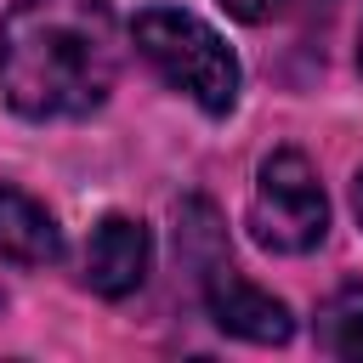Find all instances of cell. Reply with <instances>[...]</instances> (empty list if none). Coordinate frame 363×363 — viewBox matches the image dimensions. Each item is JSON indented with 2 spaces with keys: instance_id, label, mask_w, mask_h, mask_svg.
Here are the masks:
<instances>
[{
  "instance_id": "cell-11",
  "label": "cell",
  "mask_w": 363,
  "mask_h": 363,
  "mask_svg": "<svg viewBox=\"0 0 363 363\" xmlns=\"http://www.w3.org/2000/svg\"><path fill=\"white\" fill-rule=\"evenodd\" d=\"M0 306H6V295H0Z\"/></svg>"
},
{
  "instance_id": "cell-4",
  "label": "cell",
  "mask_w": 363,
  "mask_h": 363,
  "mask_svg": "<svg viewBox=\"0 0 363 363\" xmlns=\"http://www.w3.org/2000/svg\"><path fill=\"white\" fill-rule=\"evenodd\" d=\"M199 289H204V306H210L216 329H227V335H238V340L284 346V340L295 335L289 306H284L278 295H267V289L244 284V278L233 272L227 250H221V255H210V261H199Z\"/></svg>"
},
{
  "instance_id": "cell-5",
  "label": "cell",
  "mask_w": 363,
  "mask_h": 363,
  "mask_svg": "<svg viewBox=\"0 0 363 363\" xmlns=\"http://www.w3.org/2000/svg\"><path fill=\"white\" fill-rule=\"evenodd\" d=\"M147 261H153L147 227L136 216H102L96 233H91V250H85V284L102 301H125V295L142 289Z\"/></svg>"
},
{
  "instance_id": "cell-7",
  "label": "cell",
  "mask_w": 363,
  "mask_h": 363,
  "mask_svg": "<svg viewBox=\"0 0 363 363\" xmlns=\"http://www.w3.org/2000/svg\"><path fill=\"white\" fill-rule=\"evenodd\" d=\"M318 346L329 357H363V284H346L318 306Z\"/></svg>"
},
{
  "instance_id": "cell-6",
  "label": "cell",
  "mask_w": 363,
  "mask_h": 363,
  "mask_svg": "<svg viewBox=\"0 0 363 363\" xmlns=\"http://www.w3.org/2000/svg\"><path fill=\"white\" fill-rule=\"evenodd\" d=\"M0 261L17 267H51L62 261V233L45 216V204H34L17 187H0Z\"/></svg>"
},
{
  "instance_id": "cell-3",
  "label": "cell",
  "mask_w": 363,
  "mask_h": 363,
  "mask_svg": "<svg viewBox=\"0 0 363 363\" xmlns=\"http://www.w3.org/2000/svg\"><path fill=\"white\" fill-rule=\"evenodd\" d=\"M250 233L272 255H306V250L323 244V233H329V199H323L318 170L306 164V153L278 147L261 164L255 199H250Z\"/></svg>"
},
{
  "instance_id": "cell-2",
  "label": "cell",
  "mask_w": 363,
  "mask_h": 363,
  "mask_svg": "<svg viewBox=\"0 0 363 363\" xmlns=\"http://www.w3.org/2000/svg\"><path fill=\"white\" fill-rule=\"evenodd\" d=\"M130 40H136V51L153 62V74H159L170 91L193 96V102H199L204 113H216V119L233 113L244 74H238V57L227 51V40H221L204 17L182 11V6H147V11H136Z\"/></svg>"
},
{
  "instance_id": "cell-8",
  "label": "cell",
  "mask_w": 363,
  "mask_h": 363,
  "mask_svg": "<svg viewBox=\"0 0 363 363\" xmlns=\"http://www.w3.org/2000/svg\"><path fill=\"white\" fill-rule=\"evenodd\" d=\"M227 6V17H238V23H272L278 11H284V0H221Z\"/></svg>"
},
{
  "instance_id": "cell-1",
  "label": "cell",
  "mask_w": 363,
  "mask_h": 363,
  "mask_svg": "<svg viewBox=\"0 0 363 363\" xmlns=\"http://www.w3.org/2000/svg\"><path fill=\"white\" fill-rule=\"evenodd\" d=\"M119 28L108 0H11L0 17V91L23 119H79L108 102Z\"/></svg>"
},
{
  "instance_id": "cell-9",
  "label": "cell",
  "mask_w": 363,
  "mask_h": 363,
  "mask_svg": "<svg viewBox=\"0 0 363 363\" xmlns=\"http://www.w3.org/2000/svg\"><path fill=\"white\" fill-rule=\"evenodd\" d=\"M352 204H357V221H363V170H357V187H352Z\"/></svg>"
},
{
  "instance_id": "cell-10",
  "label": "cell",
  "mask_w": 363,
  "mask_h": 363,
  "mask_svg": "<svg viewBox=\"0 0 363 363\" xmlns=\"http://www.w3.org/2000/svg\"><path fill=\"white\" fill-rule=\"evenodd\" d=\"M357 68H363V34H357Z\"/></svg>"
}]
</instances>
